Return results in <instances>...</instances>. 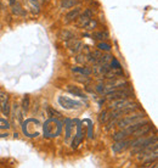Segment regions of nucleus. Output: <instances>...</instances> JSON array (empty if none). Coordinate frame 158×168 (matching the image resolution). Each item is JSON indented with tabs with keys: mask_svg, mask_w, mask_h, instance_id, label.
<instances>
[{
	"mask_svg": "<svg viewBox=\"0 0 158 168\" xmlns=\"http://www.w3.org/2000/svg\"><path fill=\"white\" fill-rule=\"evenodd\" d=\"M108 100H117V99H124V98H130L133 96V92L128 90V88H122V89H114L110 93L106 94Z\"/></svg>",
	"mask_w": 158,
	"mask_h": 168,
	"instance_id": "f257e3e1",
	"label": "nucleus"
},
{
	"mask_svg": "<svg viewBox=\"0 0 158 168\" xmlns=\"http://www.w3.org/2000/svg\"><path fill=\"white\" fill-rule=\"evenodd\" d=\"M144 118V116L142 115H134V116H128L125 118H122L121 121H118V127L119 128H126V127H129V126H131L133 123H135V122H137V121H141Z\"/></svg>",
	"mask_w": 158,
	"mask_h": 168,
	"instance_id": "f03ea898",
	"label": "nucleus"
},
{
	"mask_svg": "<svg viewBox=\"0 0 158 168\" xmlns=\"http://www.w3.org/2000/svg\"><path fill=\"white\" fill-rule=\"evenodd\" d=\"M153 143H157V135H153V136H150V138H144V140L141 141V144L137 145V146H135L131 152H133V154H139L142 149H145L147 145L153 144Z\"/></svg>",
	"mask_w": 158,
	"mask_h": 168,
	"instance_id": "7ed1b4c3",
	"label": "nucleus"
},
{
	"mask_svg": "<svg viewBox=\"0 0 158 168\" xmlns=\"http://www.w3.org/2000/svg\"><path fill=\"white\" fill-rule=\"evenodd\" d=\"M59 102H60V105L62 106L63 108H67V110H73V108L80 107V102L73 101L71 99H68V98H63V96L59 98Z\"/></svg>",
	"mask_w": 158,
	"mask_h": 168,
	"instance_id": "20e7f679",
	"label": "nucleus"
},
{
	"mask_svg": "<svg viewBox=\"0 0 158 168\" xmlns=\"http://www.w3.org/2000/svg\"><path fill=\"white\" fill-rule=\"evenodd\" d=\"M130 143H131V140H126V139L116 141V144H113V146H112V150H113V152L119 154V152L126 150L128 147H130Z\"/></svg>",
	"mask_w": 158,
	"mask_h": 168,
	"instance_id": "39448f33",
	"label": "nucleus"
},
{
	"mask_svg": "<svg viewBox=\"0 0 158 168\" xmlns=\"http://www.w3.org/2000/svg\"><path fill=\"white\" fill-rule=\"evenodd\" d=\"M130 104H133V101L128 100V98H124V99H117V100H114L111 105H110V108L119 110V108H124L126 106H129Z\"/></svg>",
	"mask_w": 158,
	"mask_h": 168,
	"instance_id": "423d86ee",
	"label": "nucleus"
},
{
	"mask_svg": "<svg viewBox=\"0 0 158 168\" xmlns=\"http://www.w3.org/2000/svg\"><path fill=\"white\" fill-rule=\"evenodd\" d=\"M151 129H152V124L150 123V122H146L142 127H140L137 131H135L134 133H133V136H135V138H139V136H144V135L148 134L150 132H151Z\"/></svg>",
	"mask_w": 158,
	"mask_h": 168,
	"instance_id": "0eeeda50",
	"label": "nucleus"
},
{
	"mask_svg": "<svg viewBox=\"0 0 158 168\" xmlns=\"http://www.w3.org/2000/svg\"><path fill=\"white\" fill-rule=\"evenodd\" d=\"M80 12H82V9L80 7H75V9H72L66 16H64V22L66 23H68V22H72V21H75L78 17H79V15H80Z\"/></svg>",
	"mask_w": 158,
	"mask_h": 168,
	"instance_id": "6e6552de",
	"label": "nucleus"
},
{
	"mask_svg": "<svg viewBox=\"0 0 158 168\" xmlns=\"http://www.w3.org/2000/svg\"><path fill=\"white\" fill-rule=\"evenodd\" d=\"M93 15H94L93 10H91V9H87V10L84 11V14H83L80 17H78V18H79L78 26H80V27H84V26L88 23V21L90 20V17H91Z\"/></svg>",
	"mask_w": 158,
	"mask_h": 168,
	"instance_id": "1a4fd4ad",
	"label": "nucleus"
},
{
	"mask_svg": "<svg viewBox=\"0 0 158 168\" xmlns=\"http://www.w3.org/2000/svg\"><path fill=\"white\" fill-rule=\"evenodd\" d=\"M123 74H124V73H123V69H122V68L111 67V69H110L105 76H106L107 79H114V78H121Z\"/></svg>",
	"mask_w": 158,
	"mask_h": 168,
	"instance_id": "9d476101",
	"label": "nucleus"
},
{
	"mask_svg": "<svg viewBox=\"0 0 158 168\" xmlns=\"http://www.w3.org/2000/svg\"><path fill=\"white\" fill-rule=\"evenodd\" d=\"M67 90H68L71 94H74V95H77V96H80V98H84V96H85V94H84L79 88H77V87L67 85Z\"/></svg>",
	"mask_w": 158,
	"mask_h": 168,
	"instance_id": "9b49d317",
	"label": "nucleus"
},
{
	"mask_svg": "<svg viewBox=\"0 0 158 168\" xmlns=\"http://www.w3.org/2000/svg\"><path fill=\"white\" fill-rule=\"evenodd\" d=\"M82 49H83V43H82L80 40H75L74 44L71 46V50H72V53H74V54H78Z\"/></svg>",
	"mask_w": 158,
	"mask_h": 168,
	"instance_id": "f8f14e48",
	"label": "nucleus"
},
{
	"mask_svg": "<svg viewBox=\"0 0 158 168\" xmlns=\"http://www.w3.org/2000/svg\"><path fill=\"white\" fill-rule=\"evenodd\" d=\"M112 138H113V140H114V141H119V140L126 139V138H129V136H128V135L125 134V132L122 129V131H119V132L114 133V134L112 135Z\"/></svg>",
	"mask_w": 158,
	"mask_h": 168,
	"instance_id": "ddd939ff",
	"label": "nucleus"
},
{
	"mask_svg": "<svg viewBox=\"0 0 158 168\" xmlns=\"http://www.w3.org/2000/svg\"><path fill=\"white\" fill-rule=\"evenodd\" d=\"M72 71L73 72H79V73H82V74H84V76H90L91 73H93V71H91V68L89 67H80V68H72Z\"/></svg>",
	"mask_w": 158,
	"mask_h": 168,
	"instance_id": "4468645a",
	"label": "nucleus"
},
{
	"mask_svg": "<svg viewBox=\"0 0 158 168\" xmlns=\"http://www.w3.org/2000/svg\"><path fill=\"white\" fill-rule=\"evenodd\" d=\"M77 2H78V0H62L61 7L62 9H69V7H73Z\"/></svg>",
	"mask_w": 158,
	"mask_h": 168,
	"instance_id": "2eb2a0df",
	"label": "nucleus"
},
{
	"mask_svg": "<svg viewBox=\"0 0 158 168\" xmlns=\"http://www.w3.org/2000/svg\"><path fill=\"white\" fill-rule=\"evenodd\" d=\"M111 59H112V56L111 55H108V54H106V55H101L100 57H98V60H97V62L96 64H108L110 61H111Z\"/></svg>",
	"mask_w": 158,
	"mask_h": 168,
	"instance_id": "dca6fc26",
	"label": "nucleus"
},
{
	"mask_svg": "<svg viewBox=\"0 0 158 168\" xmlns=\"http://www.w3.org/2000/svg\"><path fill=\"white\" fill-rule=\"evenodd\" d=\"M61 38H62L63 40H69V39H72V38H75V35L72 33L71 31L64 29V31L61 32Z\"/></svg>",
	"mask_w": 158,
	"mask_h": 168,
	"instance_id": "f3484780",
	"label": "nucleus"
},
{
	"mask_svg": "<svg viewBox=\"0 0 158 168\" xmlns=\"http://www.w3.org/2000/svg\"><path fill=\"white\" fill-rule=\"evenodd\" d=\"M96 26H97V21H96V20H91V18H90V20L88 21V23H87L84 27H85L88 31H93L94 28H96Z\"/></svg>",
	"mask_w": 158,
	"mask_h": 168,
	"instance_id": "a211bd4d",
	"label": "nucleus"
},
{
	"mask_svg": "<svg viewBox=\"0 0 158 168\" xmlns=\"http://www.w3.org/2000/svg\"><path fill=\"white\" fill-rule=\"evenodd\" d=\"M75 79H77L78 82H80V83H84V84H89L90 80H91L88 76H84V74H83V76H77Z\"/></svg>",
	"mask_w": 158,
	"mask_h": 168,
	"instance_id": "6ab92c4d",
	"label": "nucleus"
},
{
	"mask_svg": "<svg viewBox=\"0 0 158 168\" xmlns=\"http://www.w3.org/2000/svg\"><path fill=\"white\" fill-rule=\"evenodd\" d=\"M1 110H2V113L5 116H9L10 113V106H9V102L5 101V102H1Z\"/></svg>",
	"mask_w": 158,
	"mask_h": 168,
	"instance_id": "aec40b11",
	"label": "nucleus"
},
{
	"mask_svg": "<svg viewBox=\"0 0 158 168\" xmlns=\"http://www.w3.org/2000/svg\"><path fill=\"white\" fill-rule=\"evenodd\" d=\"M94 37L96 39H108V33L107 32H96L94 33Z\"/></svg>",
	"mask_w": 158,
	"mask_h": 168,
	"instance_id": "412c9836",
	"label": "nucleus"
},
{
	"mask_svg": "<svg viewBox=\"0 0 158 168\" xmlns=\"http://www.w3.org/2000/svg\"><path fill=\"white\" fill-rule=\"evenodd\" d=\"M12 12L13 14H16V15H21V14H23V11H22V9H21V6H20V4H13L12 5Z\"/></svg>",
	"mask_w": 158,
	"mask_h": 168,
	"instance_id": "4be33fe9",
	"label": "nucleus"
},
{
	"mask_svg": "<svg viewBox=\"0 0 158 168\" xmlns=\"http://www.w3.org/2000/svg\"><path fill=\"white\" fill-rule=\"evenodd\" d=\"M97 48H98V50H103V51H110L111 50V45L110 44H106V43H100L98 45H97Z\"/></svg>",
	"mask_w": 158,
	"mask_h": 168,
	"instance_id": "5701e85b",
	"label": "nucleus"
},
{
	"mask_svg": "<svg viewBox=\"0 0 158 168\" xmlns=\"http://www.w3.org/2000/svg\"><path fill=\"white\" fill-rule=\"evenodd\" d=\"M75 62L77 64H85L87 62V55H77L75 56Z\"/></svg>",
	"mask_w": 158,
	"mask_h": 168,
	"instance_id": "b1692460",
	"label": "nucleus"
},
{
	"mask_svg": "<svg viewBox=\"0 0 158 168\" xmlns=\"http://www.w3.org/2000/svg\"><path fill=\"white\" fill-rule=\"evenodd\" d=\"M111 66H112V68H121V64L118 62L117 59L112 57V59H111Z\"/></svg>",
	"mask_w": 158,
	"mask_h": 168,
	"instance_id": "393cba45",
	"label": "nucleus"
},
{
	"mask_svg": "<svg viewBox=\"0 0 158 168\" xmlns=\"http://www.w3.org/2000/svg\"><path fill=\"white\" fill-rule=\"evenodd\" d=\"M5 101H9V95L5 92H0V104Z\"/></svg>",
	"mask_w": 158,
	"mask_h": 168,
	"instance_id": "a878e982",
	"label": "nucleus"
},
{
	"mask_svg": "<svg viewBox=\"0 0 158 168\" xmlns=\"http://www.w3.org/2000/svg\"><path fill=\"white\" fill-rule=\"evenodd\" d=\"M28 108H29V98L27 96V98H25V100H23V110L27 111Z\"/></svg>",
	"mask_w": 158,
	"mask_h": 168,
	"instance_id": "bb28decb",
	"label": "nucleus"
},
{
	"mask_svg": "<svg viewBox=\"0 0 158 168\" xmlns=\"http://www.w3.org/2000/svg\"><path fill=\"white\" fill-rule=\"evenodd\" d=\"M16 2H17V0H10V5H11V6H12L13 4H16Z\"/></svg>",
	"mask_w": 158,
	"mask_h": 168,
	"instance_id": "cd10ccee",
	"label": "nucleus"
},
{
	"mask_svg": "<svg viewBox=\"0 0 158 168\" xmlns=\"http://www.w3.org/2000/svg\"><path fill=\"white\" fill-rule=\"evenodd\" d=\"M43 1H44V0H43Z\"/></svg>",
	"mask_w": 158,
	"mask_h": 168,
	"instance_id": "c85d7f7f",
	"label": "nucleus"
}]
</instances>
